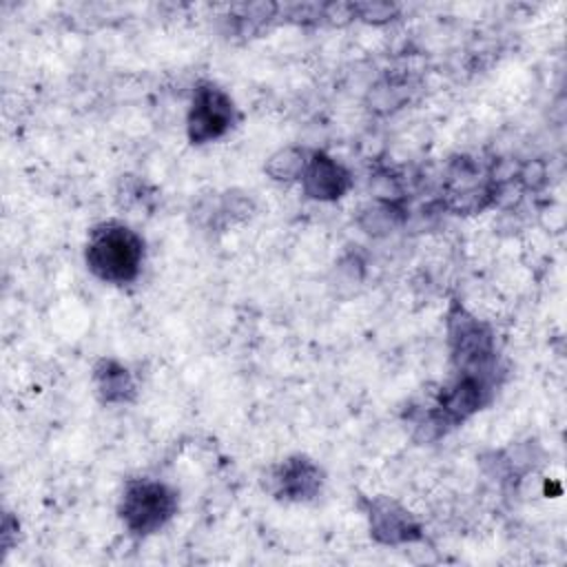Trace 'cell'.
I'll return each instance as SVG.
<instances>
[{"instance_id":"cell-1","label":"cell","mask_w":567,"mask_h":567,"mask_svg":"<svg viewBox=\"0 0 567 567\" xmlns=\"http://www.w3.org/2000/svg\"><path fill=\"white\" fill-rule=\"evenodd\" d=\"M86 268L104 284H131L144 261V239L124 224L104 221L89 233Z\"/></svg>"},{"instance_id":"cell-2","label":"cell","mask_w":567,"mask_h":567,"mask_svg":"<svg viewBox=\"0 0 567 567\" xmlns=\"http://www.w3.org/2000/svg\"><path fill=\"white\" fill-rule=\"evenodd\" d=\"M120 518L137 536L162 529L177 512V494L159 481L133 478L124 485L120 498Z\"/></svg>"},{"instance_id":"cell-3","label":"cell","mask_w":567,"mask_h":567,"mask_svg":"<svg viewBox=\"0 0 567 567\" xmlns=\"http://www.w3.org/2000/svg\"><path fill=\"white\" fill-rule=\"evenodd\" d=\"M235 122V104L226 91L215 84H199L193 93V102L186 117L188 140L193 144H206L219 140L230 131Z\"/></svg>"},{"instance_id":"cell-4","label":"cell","mask_w":567,"mask_h":567,"mask_svg":"<svg viewBox=\"0 0 567 567\" xmlns=\"http://www.w3.org/2000/svg\"><path fill=\"white\" fill-rule=\"evenodd\" d=\"M447 332L452 357L458 363L461 372L485 374L494 354L492 332L487 330V326L467 315L463 308H456L450 312Z\"/></svg>"},{"instance_id":"cell-5","label":"cell","mask_w":567,"mask_h":567,"mask_svg":"<svg viewBox=\"0 0 567 567\" xmlns=\"http://www.w3.org/2000/svg\"><path fill=\"white\" fill-rule=\"evenodd\" d=\"M368 520L370 534L383 545H405L423 538L421 527L410 512L385 496L368 501Z\"/></svg>"},{"instance_id":"cell-6","label":"cell","mask_w":567,"mask_h":567,"mask_svg":"<svg viewBox=\"0 0 567 567\" xmlns=\"http://www.w3.org/2000/svg\"><path fill=\"white\" fill-rule=\"evenodd\" d=\"M299 179H301L303 193L319 202L339 199L341 195H346V190L352 184L350 173L337 159H332L319 151L308 155Z\"/></svg>"},{"instance_id":"cell-7","label":"cell","mask_w":567,"mask_h":567,"mask_svg":"<svg viewBox=\"0 0 567 567\" xmlns=\"http://www.w3.org/2000/svg\"><path fill=\"white\" fill-rule=\"evenodd\" d=\"M321 470L306 456L286 458L272 474L275 494L286 501H308L321 489Z\"/></svg>"},{"instance_id":"cell-8","label":"cell","mask_w":567,"mask_h":567,"mask_svg":"<svg viewBox=\"0 0 567 567\" xmlns=\"http://www.w3.org/2000/svg\"><path fill=\"white\" fill-rule=\"evenodd\" d=\"M93 383L104 403H128L135 396V381L131 372L113 359H102L93 368Z\"/></svg>"},{"instance_id":"cell-9","label":"cell","mask_w":567,"mask_h":567,"mask_svg":"<svg viewBox=\"0 0 567 567\" xmlns=\"http://www.w3.org/2000/svg\"><path fill=\"white\" fill-rule=\"evenodd\" d=\"M306 153L301 148H295V146H286L281 151H277L268 164H266V173L272 177V179H299L301 173H303V166H306Z\"/></svg>"},{"instance_id":"cell-10","label":"cell","mask_w":567,"mask_h":567,"mask_svg":"<svg viewBox=\"0 0 567 567\" xmlns=\"http://www.w3.org/2000/svg\"><path fill=\"white\" fill-rule=\"evenodd\" d=\"M361 9V18L363 20H388L390 16H392V7H388V4H363V7H359Z\"/></svg>"}]
</instances>
